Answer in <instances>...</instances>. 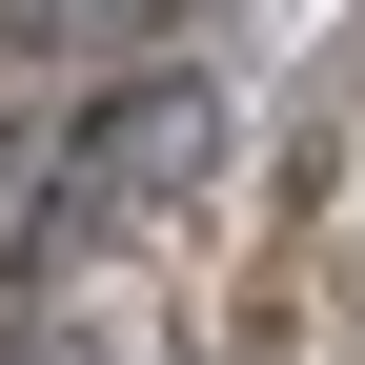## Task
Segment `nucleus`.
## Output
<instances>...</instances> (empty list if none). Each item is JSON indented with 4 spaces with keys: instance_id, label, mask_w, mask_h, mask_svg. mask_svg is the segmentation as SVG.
<instances>
[{
    "instance_id": "obj_1",
    "label": "nucleus",
    "mask_w": 365,
    "mask_h": 365,
    "mask_svg": "<svg viewBox=\"0 0 365 365\" xmlns=\"http://www.w3.org/2000/svg\"><path fill=\"white\" fill-rule=\"evenodd\" d=\"M203 143H223V122H203V81L102 102V122H81V223H163L182 182H203Z\"/></svg>"
}]
</instances>
